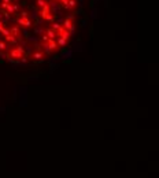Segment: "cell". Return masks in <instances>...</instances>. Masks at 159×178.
I'll return each mask as SVG.
<instances>
[{
  "label": "cell",
  "mask_w": 159,
  "mask_h": 178,
  "mask_svg": "<svg viewBox=\"0 0 159 178\" xmlns=\"http://www.w3.org/2000/svg\"><path fill=\"white\" fill-rule=\"evenodd\" d=\"M77 0H69V3H67V8H70V10H76L77 8Z\"/></svg>",
  "instance_id": "cell-1"
}]
</instances>
